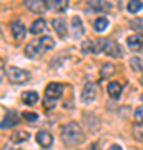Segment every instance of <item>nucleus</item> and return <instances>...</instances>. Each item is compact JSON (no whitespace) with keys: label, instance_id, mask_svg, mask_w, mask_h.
I'll return each instance as SVG.
<instances>
[{"label":"nucleus","instance_id":"obj_33","mask_svg":"<svg viewBox=\"0 0 143 150\" xmlns=\"http://www.w3.org/2000/svg\"><path fill=\"white\" fill-rule=\"evenodd\" d=\"M140 98H142V102H143V93H142V97H140Z\"/></svg>","mask_w":143,"mask_h":150},{"label":"nucleus","instance_id":"obj_22","mask_svg":"<svg viewBox=\"0 0 143 150\" xmlns=\"http://www.w3.org/2000/svg\"><path fill=\"white\" fill-rule=\"evenodd\" d=\"M115 74V65L113 64H105L100 70V79H108L110 75Z\"/></svg>","mask_w":143,"mask_h":150},{"label":"nucleus","instance_id":"obj_12","mask_svg":"<svg viewBox=\"0 0 143 150\" xmlns=\"http://www.w3.org/2000/svg\"><path fill=\"white\" fill-rule=\"evenodd\" d=\"M45 30H47V22L43 20V18H37L32 23V27H30V33L32 35H42Z\"/></svg>","mask_w":143,"mask_h":150},{"label":"nucleus","instance_id":"obj_23","mask_svg":"<svg viewBox=\"0 0 143 150\" xmlns=\"http://www.w3.org/2000/svg\"><path fill=\"white\" fill-rule=\"evenodd\" d=\"M97 4H98L101 10H106V12H111L115 8V0H97Z\"/></svg>","mask_w":143,"mask_h":150},{"label":"nucleus","instance_id":"obj_4","mask_svg":"<svg viewBox=\"0 0 143 150\" xmlns=\"http://www.w3.org/2000/svg\"><path fill=\"white\" fill-rule=\"evenodd\" d=\"M63 93V85L62 83H57V82H52L48 83L47 88H45V97L52 98V100H58Z\"/></svg>","mask_w":143,"mask_h":150},{"label":"nucleus","instance_id":"obj_29","mask_svg":"<svg viewBox=\"0 0 143 150\" xmlns=\"http://www.w3.org/2000/svg\"><path fill=\"white\" fill-rule=\"evenodd\" d=\"M55 102H57V100H52V98H48V97H45V102H43V107H45V108H52L53 105H55Z\"/></svg>","mask_w":143,"mask_h":150},{"label":"nucleus","instance_id":"obj_32","mask_svg":"<svg viewBox=\"0 0 143 150\" xmlns=\"http://www.w3.org/2000/svg\"><path fill=\"white\" fill-rule=\"evenodd\" d=\"M4 150H13V149H10V147H4Z\"/></svg>","mask_w":143,"mask_h":150},{"label":"nucleus","instance_id":"obj_26","mask_svg":"<svg viewBox=\"0 0 143 150\" xmlns=\"http://www.w3.org/2000/svg\"><path fill=\"white\" fill-rule=\"evenodd\" d=\"M106 38H100L98 42H97V45H95V52H105V47H106Z\"/></svg>","mask_w":143,"mask_h":150},{"label":"nucleus","instance_id":"obj_15","mask_svg":"<svg viewBox=\"0 0 143 150\" xmlns=\"http://www.w3.org/2000/svg\"><path fill=\"white\" fill-rule=\"evenodd\" d=\"M37 55H40L38 40H37V42H30V43L25 47V57H28V59H35Z\"/></svg>","mask_w":143,"mask_h":150},{"label":"nucleus","instance_id":"obj_5","mask_svg":"<svg viewBox=\"0 0 143 150\" xmlns=\"http://www.w3.org/2000/svg\"><path fill=\"white\" fill-rule=\"evenodd\" d=\"M25 7L33 13H45L47 10L45 0H25Z\"/></svg>","mask_w":143,"mask_h":150},{"label":"nucleus","instance_id":"obj_2","mask_svg":"<svg viewBox=\"0 0 143 150\" xmlns=\"http://www.w3.org/2000/svg\"><path fill=\"white\" fill-rule=\"evenodd\" d=\"M7 79L12 82V83H23L30 79V74L23 69H18V67H10L7 70Z\"/></svg>","mask_w":143,"mask_h":150},{"label":"nucleus","instance_id":"obj_20","mask_svg":"<svg viewBox=\"0 0 143 150\" xmlns=\"http://www.w3.org/2000/svg\"><path fill=\"white\" fill-rule=\"evenodd\" d=\"M106 27H108V18L106 17H98V18H95V22H93V28H95V32H105Z\"/></svg>","mask_w":143,"mask_h":150},{"label":"nucleus","instance_id":"obj_9","mask_svg":"<svg viewBox=\"0 0 143 150\" xmlns=\"http://www.w3.org/2000/svg\"><path fill=\"white\" fill-rule=\"evenodd\" d=\"M72 32H73L75 38H82L85 35V27H83V22L80 17H73L72 18Z\"/></svg>","mask_w":143,"mask_h":150},{"label":"nucleus","instance_id":"obj_6","mask_svg":"<svg viewBox=\"0 0 143 150\" xmlns=\"http://www.w3.org/2000/svg\"><path fill=\"white\" fill-rule=\"evenodd\" d=\"M17 123H18V113L15 110H7L5 117L2 120V129H12V127H15Z\"/></svg>","mask_w":143,"mask_h":150},{"label":"nucleus","instance_id":"obj_8","mask_svg":"<svg viewBox=\"0 0 143 150\" xmlns=\"http://www.w3.org/2000/svg\"><path fill=\"white\" fill-rule=\"evenodd\" d=\"M10 32H12V35H13V38L22 40V38L25 37V25H23L20 20H13L10 23Z\"/></svg>","mask_w":143,"mask_h":150},{"label":"nucleus","instance_id":"obj_1","mask_svg":"<svg viewBox=\"0 0 143 150\" xmlns=\"http://www.w3.org/2000/svg\"><path fill=\"white\" fill-rule=\"evenodd\" d=\"M62 142L67 147H77L83 142V130L77 122H70L62 129Z\"/></svg>","mask_w":143,"mask_h":150},{"label":"nucleus","instance_id":"obj_3","mask_svg":"<svg viewBox=\"0 0 143 150\" xmlns=\"http://www.w3.org/2000/svg\"><path fill=\"white\" fill-rule=\"evenodd\" d=\"M97 97H98V87H97V83L88 82V83L83 87V90H82V98H83V102L92 103V102H95Z\"/></svg>","mask_w":143,"mask_h":150},{"label":"nucleus","instance_id":"obj_13","mask_svg":"<svg viewBox=\"0 0 143 150\" xmlns=\"http://www.w3.org/2000/svg\"><path fill=\"white\" fill-rule=\"evenodd\" d=\"M38 47H40V54H45V52H48V50H52L55 47V40L52 37L45 35V37H42L38 40Z\"/></svg>","mask_w":143,"mask_h":150},{"label":"nucleus","instance_id":"obj_17","mask_svg":"<svg viewBox=\"0 0 143 150\" xmlns=\"http://www.w3.org/2000/svg\"><path fill=\"white\" fill-rule=\"evenodd\" d=\"M105 54L108 55V57H120V55H122V52H120L118 43L108 40V42H106V47H105Z\"/></svg>","mask_w":143,"mask_h":150},{"label":"nucleus","instance_id":"obj_31","mask_svg":"<svg viewBox=\"0 0 143 150\" xmlns=\"http://www.w3.org/2000/svg\"><path fill=\"white\" fill-rule=\"evenodd\" d=\"M132 27H140V28H143V20H140V22H132Z\"/></svg>","mask_w":143,"mask_h":150},{"label":"nucleus","instance_id":"obj_25","mask_svg":"<svg viewBox=\"0 0 143 150\" xmlns=\"http://www.w3.org/2000/svg\"><path fill=\"white\" fill-rule=\"evenodd\" d=\"M130 65H132V69L135 70V72H142V62H140V59H137V57H133V59H130Z\"/></svg>","mask_w":143,"mask_h":150},{"label":"nucleus","instance_id":"obj_21","mask_svg":"<svg viewBox=\"0 0 143 150\" xmlns=\"http://www.w3.org/2000/svg\"><path fill=\"white\" fill-rule=\"evenodd\" d=\"M143 8V2L142 0H130L127 5V10L130 12V13H138V12Z\"/></svg>","mask_w":143,"mask_h":150},{"label":"nucleus","instance_id":"obj_7","mask_svg":"<svg viewBox=\"0 0 143 150\" xmlns=\"http://www.w3.org/2000/svg\"><path fill=\"white\" fill-rule=\"evenodd\" d=\"M35 139H37V144L42 145L43 149H48V147H52V144H53L52 134H50V132H47V130H40Z\"/></svg>","mask_w":143,"mask_h":150},{"label":"nucleus","instance_id":"obj_27","mask_svg":"<svg viewBox=\"0 0 143 150\" xmlns=\"http://www.w3.org/2000/svg\"><path fill=\"white\" fill-rule=\"evenodd\" d=\"M23 118H25V120H28V122H37L38 115L35 112H23Z\"/></svg>","mask_w":143,"mask_h":150},{"label":"nucleus","instance_id":"obj_34","mask_svg":"<svg viewBox=\"0 0 143 150\" xmlns=\"http://www.w3.org/2000/svg\"><path fill=\"white\" fill-rule=\"evenodd\" d=\"M142 83H143V77H142Z\"/></svg>","mask_w":143,"mask_h":150},{"label":"nucleus","instance_id":"obj_11","mask_svg":"<svg viewBox=\"0 0 143 150\" xmlns=\"http://www.w3.org/2000/svg\"><path fill=\"white\" fill-rule=\"evenodd\" d=\"M45 4L57 12H65L68 8V0H45Z\"/></svg>","mask_w":143,"mask_h":150},{"label":"nucleus","instance_id":"obj_28","mask_svg":"<svg viewBox=\"0 0 143 150\" xmlns=\"http://www.w3.org/2000/svg\"><path fill=\"white\" fill-rule=\"evenodd\" d=\"M135 120H137L138 123H143V105L135 110Z\"/></svg>","mask_w":143,"mask_h":150},{"label":"nucleus","instance_id":"obj_16","mask_svg":"<svg viewBox=\"0 0 143 150\" xmlns=\"http://www.w3.org/2000/svg\"><path fill=\"white\" fill-rule=\"evenodd\" d=\"M22 100L25 105H35L38 102V93L33 90H28V92H23L22 93Z\"/></svg>","mask_w":143,"mask_h":150},{"label":"nucleus","instance_id":"obj_10","mask_svg":"<svg viewBox=\"0 0 143 150\" xmlns=\"http://www.w3.org/2000/svg\"><path fill=\"white\" fill-rule=\"evenodd\" d=\"M127 45H128V48H132V50L142 48V45H143V33H133V35H130V37L127 38Z\"/></svg>","mask_w":143,"mask_h":150},{"label":"nucleus","instance_id":"obj_18","mask_svg":"<svg viewBox=\"0 0 143 150\" xmlns=\"http://www.w3.org/2000/svg\"><path fill=\"white\" fill-rule=\"evenodd\" d=\"M106 92H108V95L111 98H118L120 93H122V85L118 83V82H110L108 87H106Z\"/></svg>","mask_w":143,"mask_h":150},{"label":"nucleus","instance_id":"obj_24","mask_svg":"<svg viewBox=\"0 0 143 150\" xmlns=\"http://www.w3.org/2000/svg\"><path fill=\"white\" fill-rule=\"evenodd\" d=\"M82 52H83V54H90V52H95V45H93L90 40H87V42L82 43Z\"/></svg>","mask_w":143,"mask_h":150},{"label":"nucleus","instance_id":"obj_30","mask_svg":"<svg viewBox=\"0 0 143 150\" xmlns=\"http://www.w3.org/2000/svg\"><path fill=\"white\" fill-rule=\"evenodd\" d=\"M108 150H123V149L118 144H113V145H110V147H108Z\"/></svg>","mask_w":143,"mask_h":150},{"label":"nucleus","instance_id":"obj_19","mask_svg":"<svg viewBox=\"0 0 143 150\" xmlns=\"http://www.w3.org/2000/svg\"><path fill=\"white\" fill-rule=\"evenodd\" d=\"M12 142L13 144H22V142H27V140L30 139V134L28 132H25V130H17V132H13L12 134Z\"/></svg>","mask_w":143,"mask_h":150},{"label":"nucleus","instance_id":"obj_14","mask_svg":"<svg viewBox=\"0 0 143 150\" xmlns=\"http://www.w3.org/2000/svg\"><path fill=\"white\" fill-rule=\"evenodd\" d=\"M53 28H55V32L58 33V37H67V22L63 18H53L52 22Z\"/></svg>","mask_w":143,"mask_h":150}]
</instances>
